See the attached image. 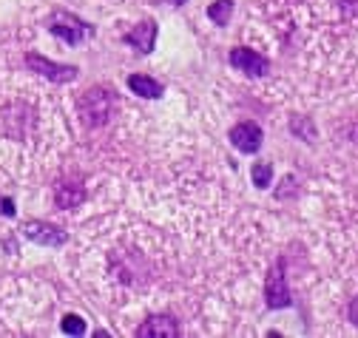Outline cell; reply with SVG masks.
Returning a JSON list of instances; mask_svg holds the SVG:
<instances>
[{
    "instance_id": "obj_1",
    "label": "cell",
    "mask_w": 358,
    "mask_h": 338,
    "mask_svg": "<svg viewBox=\"0 0 358 338\" xmlns=\"http://www.w3.org/2000/svg\"><path fill=\"white\" fill-rule=\"evenodd\" d=\"M117 108V97L111 89L106 86H94V89H88L80 100H77V111L83 117V122L88 125V128H100V125H106L111 119Z\"/></svg>"
},
{
    "instance_id": "obj_2",
    "label": "cell",
    "mask_w": 358,
    "mask_h": 338,
    "mask_svg": "<svg viewBox=\"0 0 358 338\" xmlns=\"http://www.w3.org/2000/svg\"><path fill=\"white\" fill-rule=\"evenodd\" d=\"M49 31L57 34L60 40H66L69 46H80L83 40H88V37L94 34V26L85 23V20H80V17H74V15H69V12H57V15L52 17Z\"/></svg>"
},
{
    "instance_id": "obj_3",
    "label": "cell",
    "mask_w": 358,
    "mask_h": 338,
    "mask_svg": "<svg viewBox=\"0 0 358 338\" xmlns=\"http://www.w3.org/2000/svg\"><path fill=\"white\" fill-rule=\"evenodd\" d=\"M264 302L271 310H285V307H293V295H290V287H287V279H285V262H276L271 267L264 279Z\"/></svg>"
},
{
    "instance_id": "obj_4",
    "label": "cell",
    "mask_w": 358,
    "mask_h": 338,
    "mask_svg": "<svg viewBox=\"0 0 358 338\" xmlns=\"http://www.w3.org/2000/svg\"><path fill=\"white\" fill-rule=\"evenodd\" d=\"M26 66L31 71H37L40 77H46L52 82H71L77 77V66H69V63H55L49 57H43V54H26Z\"/></svg>"
},
{
    "instance_id": "obj_5",
    "label": "cell",
    "mask_w": 358,
    "mask_h": 338,
    "mask_svg": "<svg viewBox=\"0 0 358 338\" xmlns=\"http://www.w3.org/2000/svg\"><path fill=\"white\" fill-rule=\"evenodd\" d=\"M20 230H23V236H26L29 242L43 244V247H60V244L69 242V233H66L63 228H57V225H52V222H40V219L26 222Z\"/></svg>"
},
{
    "instance_id": "obj_6",
    "label": "cell",
    "mask_w": 358,
    "mask_h": 338,
    "mask_svg": "<svg viewBox=\"0 0 358 338\" xmlns=\"http://www.w3.org/2000/svg\"><path fill=\"white\" fill-rule=\"evenodd\" d=\"M228 60H231L234 68H239V71H245V74H250V77H264L267 68H271L267 57H262L259 52H253V49H248V46L231 49V57H228Z\"/></svg>"
},
{
    "instance_id": "obj_7",
    "label": "cell",
    "mask_w": 358,
    "mask_h": 338,
    "mask_svg": "<svg viewBox=\"0 0 358 338\" xmlns=\"http://www.w3.org/2000/svg\"><path fill=\"white\" fill-rule=\"evenodd\" d=\"M262 140H264L262 128L256 122H250V119H245V122H239V125H234V128H231V142L242 154H256L262 148Z\"/></svg>"
},
{
    "instance_id": "obj_8",
    "label": "cell",
    "mask_w": 358,
    "mask_h": 338,
    "mask_svg": "<svg viewBox=\"0 0 358 338\" xmlns=\"http://www.w3.org/2000/svg\"><path fill=\"white\" fill-rule=\"evenodd\" d=\"M122 40L131 49H137L140 54H151L154 46H157V23L154 20H143V23L134 26Z\"/></svg>"
},
{
    "instance_id": "obj_9",
    "label": "cell",
    "mask_w": 358,
    "mask_h": 338,
    "mask_svg": "<svg viewBox=\"0 0 358 338\" xmlns=\"http://www.w3.org/2000/svg\"><path fill=\"white\" fill-rule=\"evenodd\" d=\"M137 338H179V324L173 316H151L140 324Z\"/></svg>"
},
{
    "instance_id": "obj_10",
    "label": "cell",
    "mask_w": 358,
    "mask_h": 338,
    "mask_svg": "<svg viewBox=\"0 0 358 338\" xmlns=\"http://www.w3.org/2000/svg\"><path fill=\"white\" fill-rule=\"evenodd\" d=\"M83 199H85V188L80 182H74V179L57 182V188H55V205L60 210H74L77 205H83Z\"/></svg>"
},
{
    "instance_id": "obj_11",
    "label": "cell",
    "mask_w": 358,
    "mask_h": 338,
    "mask_svg": "<svg viewBox=\"0 0 358 338\" xmlns=\"http://www.w3.org/2000/svg\"><path fill=\"white\" fill-rule=\"evenodd\" d=\"M128 89L137 97H145V100H159L162 97V82L148 77V74H131L128 77Z\"/></svg>"
},
{
    "instance_id": "obj_12",
    "label": "cell",
    "mask_w": 358,
    "mask_h": 338,
    "mask_svg": "<svg viewBox=\"0 0 358 338\" xmlns=\"http://www.w3.org/2000/svg\"><path fill=\"white\" fill-rule=\"evenodd\" d=\"M231 15H234V0H216V3L208 6V17L216 26H228L231 23Z\"/></svg>"
},
{
    "instance_id": "obj_13",
    "label": "cell",
    "mask_w": 358,
    "mask_h": 338,
    "mask_svg": "<svg viewBox=\"0 0 358 338\" xmlns=\"http://www.w3.org/2000/svg\"><path fill=\"white\" fill-rule=\"evenodd\" d=\"M250 177H253V185L256 188H271V182H273V165L271 162H256L253 165V171H250Z\"/></svg>"
},
{
    "instance_id": "obj_14",
    "label": "cell",
    "mask_w": 358,
    "mask_h": 338,
    "mask_svg": "<svg viewBox=\"0 0 358 338\" xmlns=\"http://www.w3.org/2000/svg\"><path fill=\"white\" fill-rule=\"evenodd\" d=\"M60 327H63V332H66V335H85V321H83L80 316H74V313L63 316Z\"/></svg>"
},
{
    "instance_id": "obj_15",
    "label": "cell",
    "mask_w": 358,
    "mask_h": 338,
    "mask_svg": "<svg viewBox=\"0 0 358 338\" xmlns=\"http://www.w3.org/2000/svg\"><path fill=\"white\" fill-rule=\"evenodd\" d=\"M290 128H293V134L307 137V142L316 140V131H313V122H310V119H293V122H290Z\"/></svg>"
},
{
    "instance_id": "obj_16",
    "label": "cell",
    "mask_w": 358,
    "mask_h": 338,
    "mask_svg": "<svg viewBox=\"0 0 358 338\" xmlns=\"http://www.w3.org/2000/svg\"><path fill=\"white\" fill-rule=\"evenodd\" d=\"M17 214V207H15V202L12 199H6V196H0V216H15Z\"/></svg>"
},
{
    "instance_id": "obj_17",
    "label": "cell",
    "mask_w": 358,
    "mask_h": 338,
    "mask_svg": "<svg viewBox=\"0 0 358 338\" xmlns=\"http://www.w3.org/2000/svg\"><path fill=\"white\" fill-rule=\"evenodd\" d=\"M341 12L350 17H358V0H341Z\"/></svg>"
},
{
    "instance_id": "obj_18",
    "label": "cell",
    "mask_w": 358,
    "mask_h": 338,
    "mask_svg": "<svg viewBox=\"0 0 358 338\" xmlns=\"http://www.w3.org/2000/svg\"><path fill=\"white\" fill-rule=\"evenodd\" d=\"M350 321L358 327V295H355V299L350 302Z\"/></svg>"
},
{
    "instance_id": "obj_19",
    "label": "cell",
    "mask_w": 358,
    "mask_h": 338,
    "mask_svg": "<svg viewBox=\"0 0 358 338\" xmlns=\"http://www.w3.org/2000/svg\"><path fill=\"white\" fill-rule=\"evenodd\" d=\"M168 3H173V6H182V3H188V0H168Z\"/></svg>"
}]
</instances>
